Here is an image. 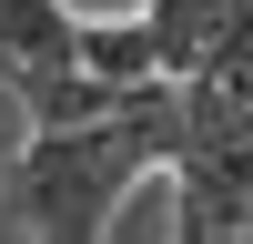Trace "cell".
Listing matches in <instances>:
<instances>
[{
	"label": "cell",
	"mask_w": 253,
	"mask_h": 244,
	"mask_svg": "<svg viewBox=\"0 0 253 244\" xmlns=\"http://www.w3.org/2000/svg\"><path fill=\"white\" fill-rule=\"evenodd\" d=\"M193 142V112H182V81H162L142 112H112V122H31V142L10 153L0 173V203H10L20 234L41 244H91V234H122V203L142 193V173H172V153Z\"/></svg>",
	"instance_id": "obj_1"
},
{
	"label": "cell",
	"mask_w": 253,
	"mask_h": 244,
	"mask_svg": "<svg viewBox=\"0 0 253 244\" xmlns=\"http://www.w3.org/2000/svg\"><path fill=\"white\" fill-rule=\"evenodd\" d=\"M253 224V132H193L172 153V234L223 244Z\"/></svg>",
	"instance_id": "obj_2"
},
{
	"label": "cell",
	"mask_w": 253,
	"mask_h": 244,
	"mask_svg": "<svg viewBox=\"0 0 253 244\" xmlns=\"http://www.w3.org/2000/svg\"><path fill=\"white\" fill-rule=\"evenodd\" d=\"M71 61H81L71 0H0V81L10 71H71Z\"/></svg>",
	"instance_id": "obj_3"
},
{
	"label": "cell",
	"mask_w": 253,
	"mask_h": 244,
	"mask_svg": "<svg viewBox=\"0 0 253 244\" xmlns=\"http://www.w3.org/2000/svg\"><path fill=\"white\" fill-rule=\"evenodd\" d=\"M81 71H112V81H172V71H162V31H152V10H142V20H81Z\"/></svg>",
	"instance_id": "obj_4"
},
{
	"label": "cell",
	"mask_w": 253,
	"mask_h": 244,
	"mask_svg": "<svg viewBox=\"0 0 253 244\" xmlns=\"http://www.w3.org/2000/svg\"><path fill=\"white\" fill-rule=\"evenodd\" d=\"M223 10H233V0H152V31H162V71H193L203 51H213L223 41Z\"/></svg>",
	"instance_id": "obj_5"
},
{
	"label": "cell",
	"mask_w": 253,
	"mask_h": 244,
	"mask_svg": "<svg viewBox=\"0 0 253 244\" xmlns=\"http://www.w3.org/2000/svg\"><path fill=\"white\" fill-rule=\"evenodd\" d=\"M243 132H253V92H243Z\"/></svg>",
	"instance_id": "obj_6"
}]
</instances>
